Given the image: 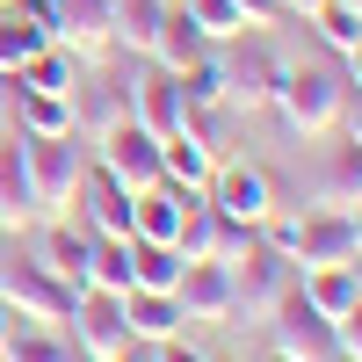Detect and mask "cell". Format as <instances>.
<instances>
[{
  "mask_svg": "<svg viewBox=\"0 0 362 362\" xmlns=\"http://www.w3.org/2000/svg\"><path fill=\"white\" fill-rule=\"evenodd\" d=\"M268 109H276V124H283L290 138L319 145L326 131H341L348 73L334 66V58H305V66H290V58H283V80H276V95H268Z\"/></svg>",
  "mask_w": 362,
  "mask_h": 362,
  "instance_id": "obj_1",
  "label": "cell"
},
{
  "mask_svg": "<svg viewBox=\"0 0 362 362\" xmlns=\"http://www.w3.org/2000/svg\"><path fill=\"white\" fill-rule=\"evenodd\" d=\"M261 239L276 247L290 268H341V261H355V225H348V210H276V218L261 225Z\"/></svg>",
  "mask_w": 362,
  "mask_h": 362,
  "instance_id": "obj_2",
  "label": "cell"
},
{
  "mask_svg": "<svg viewBox=\"0 0 362 362\" xmlns=\"http://www.w3.org/2000/svg\"><path fill=\"white\" fill-rule=\"evenodd\" d=\"M29 153V196H37V218H73V196H80V174H87V138H22Z\"/></svg>",
  "mask_w": 362,
  "mask_h": 362,
  "instance_id": "obj_3",
  "label": "cell"
},
{
  "mask_svg": "<svg viewBox=\"0 0 362 362\" xmlns=\"http://www.w3.org/2000/svg\"><path fill=\"white\" fill-rule=\"evenodd\" d=\"M203 203L218 210L225 225H247V232H261V225L283 210V203H276V174L254 167V160H218V174H210Z\"/></svg>",
  "mask_w": 362,
  "mask_h": 362,
  "instance_id": "obj_4",
  "label": "cell"
},
{
  "mask_svg": "<svg viewBox=\"0 0 362 362\" xmlns=\"http://www.w3.org/2000/svg\"><path fill=\"white\" fill-rule=\"evenodd\" d=\"M218 51H225V102L239 116L268 109V95H276V80H283V51L268 44V29H247V37H232Z\"/></svg>",
  "mask_w": 362,
  "mask_h": 362,
  "instance_id": "obj_5",
  "label": "cell"
},
{
  "mask_svg": "<svg viewBox=\"0 0 362 362\" xmlns=\"http://www.w3.org/2000/svg\"><path fill=\"white\" fill-rule=\"evenodd\" d=\"M297 283V268L276 254V247H268V239H254V247L247 254H239L232 261V319H268V312H276L283 305V290Z\"/></svg>",
  "mask_w": 362,
  "mask_h": 362,
  "instance_id": "obj_6",
  "label": "cell"
},
{
  "mask_svg": "<svg viewBox=\"0 0 362 362\" xmlns=\"http://www.w3.org/2000/svg\"><path fill=\"white\" fill-rule=\"evenodd\" d=\"M87 160H95L109 181H124V189L138 196V189H153V181H160V138L145 131V124H131V116H124V124L95 131V153H87Z\"/></svg>",
  "mask_w": 362,
  "mask_h": 362,
  "instance_id": "obj_7",
  "label": "cell"
},
{
  "mask_svg": "<svg viewBox=\"0 0 362 362\" xmlns=\"http://www.w3.org/2000/svg\"><path fill=\"white\" fill-rule=\"evenodd\" d=\"M0 297H8V305H15L29 326H58V319H73V297H80V290H73V283H58L44 261H29V254H22V261L0 268Z\"/></svg>",
  "mask_w": 362,
  "mask_h": 362,
  "instance_id": "obj_8",
  "label": "cell"
},
{
  "mask_svg": "<svg viewBox=\"0 0 362 362\" xmlns=\"http://www.w3.org/2000/svg\"><path fill=\"white\" fill-rule=\"evenodd\" d=\"M51 44L73 51L80 66H109V58H124V51H116V0H66Z\"/></svg>",
  "mask_w": 362,
  "mask_h": 362,
  "instance_id": "obj_9",
  "label": "cell"
},
{
  "mask_svg": "<svg viewBox=\"0 0 362 362\" xmlns=\"http://www.w3.org/2000/svg\"><path fill=\"white\" fill-rule=\"evenodd\" d=\"M73 348L80 362H109V355H131V326H124V297L109 290H80L73 297Z\"/></svg>",
  "mask_w": 362,
  "mask_h": 362,
  "instance_id": "obj_10",
  "label": "cell"
},
{
  "mask_svg": "<svg viewBox=\"0 0 362 362\" xmlns=\"http://www.w3.org/2000/svg\"><path fill=\"white\" fill-rule=\"evenodd\" d=\"M261 326H268V334H276V348L297 355V362H334V355H341V348H334V319H319L305 297H297V283L283 290V305L268 312Z\"/></svg>",
  "mask_w": 362,
  "mask_h": 362,
  "instance_id": "obj_11",
  "label": "cell"
},
{
  "mask_svg": "<svg viewBox=\"0 0 362 362\" xmlns=\"http://www.w3.org/2000/svg\"><path fill=\"white\" fill-rule=\"evenodd\" d=\"M131 124H145L153 138H174L181 124H189V102H181L174 73H160L153 58H145V66H131Z\"/></svg>",
  "mask_w": 362,
  "mask_h": 362,
  "instance_id": "obj_12",
  "label": "cell"
},
{
  "mask_svg": "<svg viewBox=\"0 0 362 362\" xmlns=\"http://www.w3.org/2000/svg\"><path fill=\"white\" fill-rule=\"evenodd\" d=\"M174 297L189 312V326H239L232 319V261H189Z\"/></svg>",
  "mask_w": 362,
  "mask_h": 362,
  "instance_id": "obj_13",
  "label": "cell"
},
{
  "mask_svg": "<svg viewBox=\"0 0 362 362\" xmlns=\"http://www.w3.org/2000/svg\"><path fill=\"white\" fill-rule=\"evenodd\" d=\"M87 254H95V232H87L80 218H37V247H29V261H44L58 283L87 290Z\"/></svg>",
  "mask_w": 362,
  "mask_h": 362,
  "instance_id": "obj_14",
  "label": "cell"
},
{
  "mask_svg": "<svg viewBox=\"0 0 362 362\" xmlns=\"http://www.w3.org/2000/svg\"><path fill=\"white\" fill-rule=\"evenodd\" d=\"M312 196H319L326 210H348V203L362 196V145H355L348 131H326V138H319V167H312Z\"/></svg>",
  "mask_w": 362,
  "mask_h": 362,
  "instance_id": "obj_15",
  "label": "cell"
},
{
  "mask_svg": "<svg viewBox=\"0 0 362 362\" xmlns=\"http://www.w3.org/2000/svg\"><path fill=\"white\" fill-rule=\"evenodd\" d=\"M73 218L95 232V239H116V232H131V189L124 181H109L95 160H87L80 174V196H73Z\"/></svg>",
  "mask_w": 362,
  "mask_h": 362,
  "instance_id": "obj_16",
  "label": "cell"
},
{
  "mask_svg": "<svg viewBox=\"0 0 362 362\" xmlns=\"http://www.w3.org/2000/svg\"><path fill=\"white\" fill-rule=\"evenodd\" d=\"M0 232H8V239L37 232V196H29V153H22V131H0Z\"/></svg>",
  "mask_w": 362,
  "mask_h": 362,
  "instance_id": "obj_17",
  "label": "cell"
},
{
  "mask_svg": "<svg viewBox=\"0 0 362 362\" xmlns=\"http://www.w3.org/2000/svg\"><path fill=\"white\" fill-rule=\"evenodd\" d=\"M203 189H174V181H153V189L131 196V239H153V247H174L181 210H189Z\"/></svg>",
  "mask_w": 362,
  "mask_h": 362,
  "instance_id": "obj_18",
  "label": "cell"
},
{
  "mask_svg": "<svg viewBox=\"0 0 362 362\" xmlns=\"http://www.w3.org/2000/svg\"><path fill=\"white\" fill-rule=\"evenodd\" d=\"M124 326L138 348H160L174 334H189V312H181L174 290H124Z\"/></svg>",
  "mask_w": 362,
  "mask_h": 362,
  "instance_id": "obj_19",
  "label": "cell"
},
{
  "mask_svg": "<svg viewBox=\"0 0 362 362\" xmlns=\"http://www.w3.org/2000/svg\"><path fill=\"white\" fill-rule=\"evenodd\" d=\"M203 51H210V37L189 22L181 0H167V15H160V29H153V44H145V58H153L160 73H181V66H196Z\"/></svg>",
  "mask_w": 362,
  "mask_h": 362,
  "instance_id": "obj_20",
  "label": "cell"
},
{
  "mask_svg": "<svg viewBox=\"0 0 362 362\" xmlns=\"http://www.w3.org/2000/svg\"><path fill=\"white\" fill-rule=\"evenodd\" d=\"M210 174H218V153H210L196 131L160 138V181H174V189H210Z\"/></svg>",
  "mask_w": 362,
  "mask_h": 362,
  "instance_id": "obj_21",
  "label": "cell"
},
{
  "mask_svg": "<svg viewBox=\"0 0 362 362\" xmlns=\"http://www.w3.org/2000/svg\"><path fill=\"white\" fill-rule=\"evenodd\" d=\"M15 131L22 138H66L73 124V95H37V87H15Z\"/></svg>",
  "mask_w": 362,
  "mask_h": 362,
  "instance_id": "obj_22",
  "label": "cell"
},
{
  "mask_svg": "<svg viewBox=\"0 0 362 362\" xmlns=\"http://www.w3.org/2000/svg\"><path fill=\"white\" fill-rule=\"evenodd\" d=\"M297 297H305L319 319H341L362 290H355V268L341 261V268H297Z\"/></svg>",
  "mask_w": 362,
  "mask_h": 362,
  "instance_id": "obj_23",
  "label": "cell"
},
{
  "mask_svg": "<svg viewBox=\"0 0 362 362\" xmlns=\"http://www.w3.org/2000/svg\"><path fill=\"white\" fill-rule=\"evenodd\" d=\"M80 73H87V66H80L73 51H58V44H44V51L29 58V66H22V73H15L8 87H37V95H73V87H80Z\"/></svg>",
  "mask_w": 362,
  "mask_h": 362,
  "instance_id": "obj_24",
  "label": "cell"
},
{
  "mask_svg": "<svg viewBox=\"0 0 362 362\" xmlns=\"http://www.w3.org/2000/svg\"><path fill=\"white\" fill-rule=\"evenodd\" d=\"M0 362H80V348H73V334H58V326H15L8 334V348H0Z\"/></svg>",
  "mask_w": 362,
  "mask_h": 362,
  "instance_id": "obj_25",
  "label": "cell"
},
{
  "mask_svg": "<svg viewBox=\"0 0 362 362\" xmlns=\"http://www.w3.org/2000/svg\"><path fill=\"white\" fill-rule=\"evenodd\" d=\"M131 254H138V239H131V232H116V239H95V254H87V290H109V297H124V290H131Z\"/></svg>",
  "mask_w": 362,
  "mask_h": 362,
  "instance_id": "obj_26",
  "label": "cell"
},
{
  "mask_svg": "<svg viewBox=\"0 0 362 362\" xmlns=\"http://www.w3.org/2000/svg\"><path fill=\"white\" fill-rule=\"evenodd\" d=\"M44 44H51V29H37L22 8H0V80H15Z\"/></svg>",
  "mask_w": 362,
  "mask_h": 362,
  "instance_id": "obj_27",
  "label": "cell"
},
{
  "mask_svg": "<svg viewBox=\"0 0 362 362\" xmlns=\"http://www.w3.org/2000/svg\"><path fill=\"white\" fill-rule=\"evenodd\" d=\"M174 87H181V102H189V109H232V102H225V51L210 44L196 66L174 73Z\"/></svg>",
  "mask_w": 362,
  "mask_h": 362,
  "instance_id": "obj_28",
  "label": "cell"
},
{
  "mask_svg": "<svg viewBox=\"0 0 362 362\" xmlns=\"http://www.w3.org/2000/svg\"><path fill=\"white\" fill-rule=\"evenodd\" d=\"M160 15H167V0H116V51L145 58V44H153Z\"/></svg>",
  "mask_w": 362,
  "mask_h": 362,
  "instance_id": "obj_29",
  "label": "cell"
},
{
  "mask_svg": "<svg viewBox=\"0 0 362 362\" xmlns=\"http://www.w3.org/2000/svg\"><path fill=\"white\" fill-rule=\"evenodd\" d=\"M181 261L174 247H153V239H138V254H131V290H174L181 283Z\"/></svg>",
  "mask_w": 362,
  "mask_h": 362,
  "instance_id": "obj_30",
  "label": "cell"
},
{
  "mask_svg": "<svg viewBox=\"0 0 362 362\" xmlns=\"http://www.w3.org/2000/svg\"><path fill=\"white\" fill-rule=\"evenodd\" d=\"M305 22H312V37L334 51V58H341V51H355V37H362V15L348 8V0H326V8H312Z\"/></svg>",
  "mask_w": 362,
  "mask_h": 362,
  "instance_id": "obj_31",
  "label": "cell"
},
{
  "mask_svg": "<svg viewBox=\"0 0 362 362\" xmlns=\"http://www.w3.org/2000/svg\"><path fill=\"white\" fill-rule=\"evenodd\" d=\"M189 8V22L203 29L210 44H232V37H247V22H239V0H181Z\"/></svg>",
  "mask_w": 362,
  "mask_h": 362,
  "instance_id": "obj_32",
  "label": "cell"
},
{
  "mask_svg": "<svg viewBox=\"0 0 362 362\" xmlns=\"http://www.w3.org/2000/svg\"><path fill=\"white\" fill-rule=\"evenodd\" d=\"M334 348H341V355H355V362H362V297H355V305H348V312H341V319H334Z\"/></svg>",
  "mask_w": 362,
  "mask_h": 362,
  "instance_id": "obj_33",
  "label": "cell"
},
{
  "mask_svg": "<svg viewBox=\"0 0 362 362\" xmlns=\"http://www.w3.org/2000/svg\"><path fill=\"white\" fill-rule=\"evenodd\" d=\"M239 22H247V29H276L283 22V0H239Z\"/></svg>",
  "mask_w": 362,
  "mask_h": 362,
  "instance_id": "obj_34",
  "label": "cell"
},
{
  "mask_svg": "<svg viewBox=\"0 0 362 362\" xmlns=\"http://www.w3.org/2000/svg\"><path fill=\"white\" fill-rule=\"evenodd\" d=\"M145 362H210V355H203V348H189V334H174V341H160Z\"/></svg>",
  "mask_w": 362,
  "mask_h": 362,
  "instance_id": "obj_35",
  "label": "cell"
},
{
  "mask_svg": "<svg viewBox=\"0 0 362 362\" xmlns=\"http://www.w3.org/2000/svg\"><path fill=\"white\" fill-rule=\"evenodd\" d=\"M341 73H348V95H362V37H355V51H341Z\"/></svg>",
  "mask_w": 362,
  "mask_h": 362,
  "instance_id": "obj_36",
  "label": "cell"
},
{
  "mask_svg": "<svg viewBox=\"0 0 362 362\" xmlns=\"http://www.w3.org/2000/svg\"><path fill=\"white\" fill-rule=\"evenodd\" d=\"M341 131L362 145V95H348V109H341Z\"/></svg>",
  "mask_w": 362,
  "mask_h": 362,
  "instance_id": "obj_37",
  "label": "cell"
},
{
  "mask_svg": "<svg viewBox=\"0 0 362 362\" xmlns=\"http://www.w3.org/2000/svg\"><path fill=\"white\" fill-rule=\"evenodd\" d=\"M15 326H22V312L8 305V297H0V348H8V334H15Z\"/></svg>",
  "mask_w": 362,
  "mask_h": 362,
  "instance_id": "obj_38",
  "label": "cell"
},
{
  "mask_svg": "<svg viewBox=\"0 0 362 362\" xmlns=\"http://www.w3.org/2000/svg\"><path fill=\"white\" fill-rule=\"evenodd\" d=\"M312 8H326V0H283V15H312Z\"/></svg>",
  "mask_w": 362,
  "mask_h": 362,
  "instance_id": "obj_39",
  "label": "cell"
},
{
  "mask_svg": "<svg viewBox=\"0 0 362 362\" xmlns=\"http://www.w3.org/2000/svg\"><path fill=\"white\" fill-rule=\"evenodd\" d=\"M348 225H355V239H362V196H355V203H348Z\"/></svg>",
  "mask_w": 362,
  "mask_h": 362,
  "instance_id": "obj_40",
  "label": "cell"
},
{
  "mask_svg": "<svg viewBox=\"0 0 362 362\" xmlns=\"http://www.w3.org/2000/svg\"><path fill=\"white\" fill-rule=\"evenodd\" d=\"M261 362H297V355H283V348H268V355H261Z\"/></svg>",
  "mask_w": 362,
  "mask_h": 362,
  "instance_id": "obj_41",
  "label": "cell"
},
{
  "mask_svg": "<svg viewBox=\"0 0 362 362\" xmlns=\"http://www.w3.org/2000/svg\"><path fill=\"white\" fill-rule=\"evenodd\" d=\"M348 268H355V290H362V247H355V261H348Z\"/></svg>",
  "mask_w": 362,
  "mask_h": 362,
  "instance_id": "obj_42",
  "label": "cell"
},
{
  "mask_svg": "<svg viewBox=\"0 0 362 362\" xmlns=\"http://www.w3.org/2000/svg\"><path fill=\"white\" fill-rule=\"evenodd\" d=\"M109 362H145V348H131V355H109Z\"/></svg>",
  "mask_w": 362,
  "mask_h": 362,
  "instance_id": "obj_43",
  "label": "cell"
},
{
  "mask_svg": "<svg viewBox=\"0 0 362 362\" xmlns=\"http://www.w3.org/2000/svg\"><path fill=\"white\" fill-rule=\"evenodd\" d=\"M210 362H239V355H210Z\"/></svg>",
  "mask_w": 362,
  "mask_h": 362,
  "instance_id": "obj_44",
  "label": "cell"
},
{
  "mask_svg": "<svg viewBox=\"0 0 362 362\" xmlns=\"http://www.w3.org/2000/svg\"><path fill=\"white\" fill-rule=\"evenodd\" d=\"M348 8H355V15H362V0H348Z\"/></svg>",
  "mask_w": 362,
  "mask_h": 362,
  "instance_id": "obj_45",
  "label": "cell"
},
{
  "mask_svg": "<svg viewBox=\"0 0 362 362\" xmlns=\"http://www.w3.org/2000/svg\"><path fill=\"white\" fill-rule=\"evenodd\" d=\"M334 362H355V355H334Z\"/></svg>",
  "mask_w": 362,
  "mask_h": 362,
  "instance_id": "obj_46",
  "label": "cell"
},
{
  "mask_svg": "<svg viewBox=\"0 0 362 362\" xmlns=\"http://www.w3.org/2000/svg\"><path fill=\"white\" fill-rule=\"evenodd\" d=\"M0 8H8V0H0Z\"/></svg>",
  "mask_w": 362,
  "mask_h": 362,
  "instance_id": "obj_47",
  "label": "cell"
}]
</instances>
